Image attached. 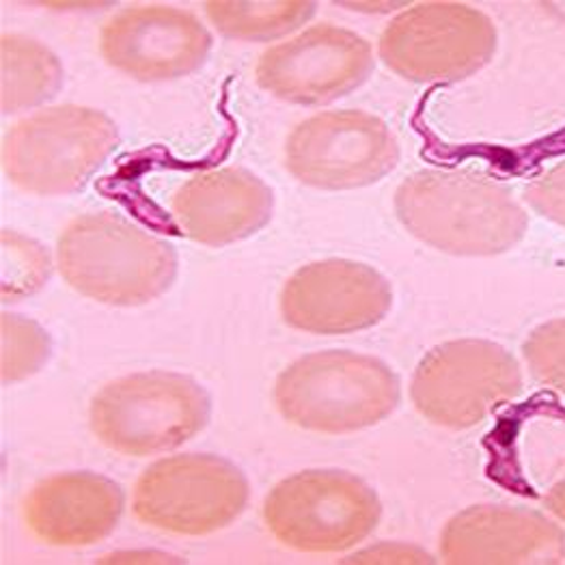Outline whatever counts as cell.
<instances>
[{
	"label": "cell",
	"instance_id": "obj_4",
	"mask_svg": "<svg viewBox=\"0 0 565 565\" xmlns=\"http://www.w3.org/2000/svg\"><path fill=\"white\" fill-rule=\"evenodd\" d=\"M210 422V395L192 377L142 372L95 393L89 424L97 440L121 456L175 449Z\"/></svg>",
	"mask_w": 565,
	"mask_h": 565
},
{
	"label": "cell",
	"instance_id": "obj_6",
	"mask_svg": "<svg viewBox=\"0 0 565 565\" xmlns=\"http://www.w3.org/2000/svg\"><path fill=\"white\" fill-rule=\"evenodd\" d=\"M382 519L372 486L352 472L302 471L279 481L264 503V522L298 553H343L367 540Z\"/></svg>",
	"mask_w": 565,
	"mask_h": 565
},
{
	"label": "cell",
	"instance_id": "obj_22",
	"mask_svg": "<svg viewBox=\"0 0 565 565\" xmlns=\"http://www.w3.org/2000/svg\"><path fill=\"white\" fill-rule=\"evenodd\" d=\"M526 203L546 221L565 227V160L524 189Z\"/></svg>",
	"mask_w": 565,
	"mask_h": 565
},
{
	"label": "cell",
	"instance_id": "obj_2",
	"mask_svg": "<svg viewBox=\"0 0 565 565\" xmlns=\"http://www.w3.org/2000/svg\"><path fill=\"white\" fill-rule=\"evenodd\" d=\"M56 262L70 287L115 307L156 300L178 275L169 242L108 212L72 221L58 237Z\"/></svg>",
	"mask_w": 565,
	"mask_h": 565
},
{
	"label": "cell",
	"instance_id": "obj_12",
	"mask_svg": "<svg viewBox=\"0 0 565 565\" xmlns=\"http://www.w3.org/2000/svg\"><path fill=\"white\" fill-rule=\"evenodd\" d=\"M393 289L377 270L350 259L313 262L285 282L281 316L287 327L311 334L372 329L391 311Z\"/></svg>",
	"mask_w": 565,
	"mask_h": 565
},
{
	"label": "cell",
	"instance_id": "obj_24",
	"mask_svg": "<svg viewBox=\"0 0 565 565\" xmlns=\"http://www.w3.org/2000/svg\"><path fill=\"white\" fill-rule=\"evenodd\" d=\"M544 505L551 514L565 522V479L548 490V494L544 497Z\"/></svg>",
	"mask_w": 565,
	"mask_h": 565
},
{
	"label": "cell",
	"instance_id": "obj_11",
	"mask_svg": "<svg viewBox=\"0 0 565 565\" xmlns=\"http://www.w3.org/2000/svg\"><path fill=\"white\" fill-rule=\"evenodd\" d=\"M374 70L365 38L332 24L266 50L255 78L268 94L302 106H322L356 92Z\"/></svg>",
	"mask_w": 565,
	"mask_h": 565
},
{
	"label": "cell",
	"instance_id": "obj_1",
	"mask_svg": "<svg viewBox=\"0 0 565 565\" xmlns=\"http://www.w3.org/2000/svg\"><path fill=\"white\" fill-rule=\"evenodd\" d=\"M399 223L436 250L490 257L514 248L529 218L510 189L475 171H419L395 192Z\"/></svg>",
	"mask_w": 565,
	"mask_h": 565
},
{
	"label": "cell",
	"instance_id": "obj_15",
	"mask_svg": "<svg viewBox=\"0 0 565 565\" xmlns=\"http://www.w3.org/2000/svg\"><path fill=\"white\" fill-rule=\"evenodd\" d=\"M124 514L121 488L95 472L40 481L22 503L26 529L47 546L83 548L108 537Z\"/></svg>",
	"mask_w": 565,
	"mask_h": 565
},
{
	"label": "cell",
	"instance_id": "obj_14",
	"mask_svg": "<svg viewBox=\"0 0 565 565\" xmlns=\"http://www.w3.org/2000/svg\"><path fill=\"white\" fill-rule=\"evenodd\" d=\"M438 548L451 565H557L565 533L533 510L472 505L445 524Z\"/></svg>",
	"mask_w": 565,
	"mask_h": 565
},
{
	"label": "cell",
	"instance_id": "obj_13",
	"mask_svg": "<svg viewBox=\"0 0 565 565\" xmlns=\"http://www.w3.org/2000/svg\"><path fill=\"white\" fill-rule=\"evenodd\" d=\"M212 35L189 11L142 4L113 15L99 31V52L108 65L145 83L173 81L199 70Z\"/></svg>",
	"mask_w": 565,
	"mask_h": 565
},
{
	"label": "cell",
	"instance_id": "obj_23",
	"mask_svg": "<svg viewBox=\"0 0 565 565\" xmlns=\"http://www.w3.org/2000/svg\"><path fill=\"white\" fill-rule=\"evenodd\" d=\"M434 559L419 551V548H411V546H402V544H384L380 548H370L365 553L354 555L352 559H348V564H431Z\"/></svg>",
	"mask_w": 565,
	"mask_h": 565
},
{
	"label": "cell",
	"instance_id": "obj_17",
	"mask_svg": "<svg viewBox=\"0 0 565 565\" xmlns=\"http://www.w3.org/2000/svg\"><path fill=\"white\" fill-rule=\"evenodd\" d=\"M2 113H20L50 99L61 89L63 67L50 47L7 33L0 42Z\"/></svg>",
	"mask_w": 565,
	"mask_h": 565
},
{
	"label": "cell",
	"instance_id": "obj_18",
	"mask_svg": "<svg viewBox=\"0 0 565 565\" xmlns=\"http://www.w3.org/2000/svg\"><path fill=\"white\" fill-rule=\"evenodd\" d=\"M207 18L227 38L246 42H266L282 38L305 24L316 2L281 0V2H237V0H210L205 2Z\"/></svg>",
	"mask_w": 565,
	"mask_h": 565
},
{
	"label": "cell",
	"instance_id": "obj_8",
	"mask_svg": "<svg viewBox=\"0 0 565 565\" xmlns=\"http://www.w3.org/2000/svg\"><path fill=\"white\" fill-rule=\"evenodd\" d=\"M516 359L499 343L458 339L436 345L415 370L411 397L429 424L469 429L519 397Z\"/></svg>",
	"mask_w": 565,
	"mask_h": 565
},
{
	"label": "cell",
	"instance_id": "obj_20",
	"mask_svg": "<svg viewBox=\"0 0 565 565\" xmlns=\"http://www.w3.org/2000/svg\"><path fill=\"white\" fill-rule=\"evenodd\" d=\"M50 356V339L22 316H2V380L15 382L42 370Z\"/></svg>",
	"mask_w": 565,
	"mask_h": 565
},
{
	"label": "cell",
	"instance_id": "obj_19",
	"mask_svg": "<svg viewBox=\"0 0 565 565\" xmlns=\"http://www.w3.org/2000/svg\"><path fill=\"white\" fill-rule=\"evenodd\" d=\"M50 275L44 246L15 232L2 234V300L11 302L35 294Z\"/></svg>",
	"mask_w": 565,
	"mask_h": 565
},
{
	"label": "cell",
	"instance_id": "obj_5",
	"mask_svg": "<svg viewBox=\"0 0 565 565\" xmlns=\"http://www.w3.org/2000/svg\"><path fill=\"white\" fill-rule=\"evenodd\" d=\"M119 145V130L104 113L63 104L18 121L2 141V169L18 189L33 194H74Z\"/></svg>",
	"mask_w": 565,
	"mask_h": 565
},
{
	"label": "cell",
	"instance_id": "obj_21",
	"mask_svg": "<svg viewBox=\"0 0 565 565\" xmlns=\"http://www.w3.org/2000/svg\"><path fill=\"white\" fill-rule=\"evenodd\" d=\"M533 377L565 393V318L533 330L522 345Z\"/></svg>",
	"mask_w": 565,
	"mask_h": 565
},
{
	"label": "cell",
	"instance_id": "obj_10",
	"mask_svg": "<svg viewBox=\"0 0 565 565\" xmlns=\"http://www.w3.org/2000/svg\"><path fill=\"white\" fill-rule=\"evenodd\" d=\"M399 162V142L376 115L332 110L298 124L285 142L287 171L322 190L372 186Z\"/></svg>",
	"mask_w": 565,
	"mask_h": 565
},
{
	"label": "cell",
	"instance_id": "obj_16",
	"mask_svg": "<svg viewBox=\"0 0 565 565\" xmlns=\"http://www.w3.org/2000/svg\"><path fill=\"white\" fill-rule=\"evenodd\" d=\"M273 210V190L236 167L190 178L173 199L182 232L207 246H225L257 234L270 223Z\"/></svg>",
	"mask_w": 565,
	"mask_h": 565
},
{
	"label": "cell",
	"instance_id": "obj_9",
	"mask_svg": "<svg viewBox=\"0 0 565 565\" xmlns=\"http://www.w3.org/2000/svg\"><path fill=\"white\" fill-rule=\"evenodd\" d=\"M248 494L246 477L232 462L184 454L142 472L135 486L132 512L151 529L196 537L230 526L244 512Z\"/></svg>",
	"mask_w": 565,
	"mask_h": 565
},
{
	"label": "cell",
	"instance_id": "obj_7",
	"mask_svg": "<svg viewBox=\"0 0 565 565\" xmlns=\"http://www.w3.org/2000/svg\"><path fill=\"white\" fill-rule=\"evenodd\" d=\"M492 20L460 2H424L391 20L380 38L382 63L413 83H458L497 52Z\"/></svg>",
	"mask_w": 565,
	"mask_h": 565
},
{
	"label": "cell",
	"instance_id": "obj_3",
	"mask_svg": "<svg viewBox=\"0 0 565 565\" xmlns=\"http://www.w3.org/2000/svg\"><path fill=\"white\" fill-rule=\"evenodd\" d=\"M399 377L376 356L316 352L291 363L275 384L289 424L320 434H350L384 422L399 404Z\"/></svg>",
	"mask_w": 565,
	"mask_h": 565
}]
</instances>
